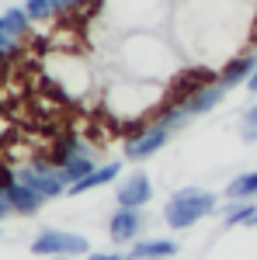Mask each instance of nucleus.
I'll use <instances>...</instances> for the list:
<instances>
[{"instance_id": "9b49d317", "label": "nucleus", "mask_w": 257, "mask_h": 260, "mask_svg": "<svg viewBox=\"0 0 257 260\" xmlns=\"http://www.w3.org/2000/svg\"><path fill=\"white\" fill-rule=\"evenodd\" d=\"M4 194H7V201H11L14 215H39L42 205H45V198H42L39 191H32V187H28V184H21V180H14Z\"/></svg>"}, {"instance_id": "9d476101", "label": "nucleus", "mask_w": 257, "mask_h": 260, "mask_svg": "<svg viewBox=\"0 0 257 260\" xmlns=\"http://www.w3.org/2000/svg\"><path fill=\"white\" fill-rule=\"evenodd\" d=\"M226 94H230V90H226L219 80H212V83H205V87H198L195 94H188V98H184V108H188L191 118H198V115H209Z\"/></svg>"}, {"instance_id": "393cba45", "label": "nucleus", "mask_w": 257, "mask_h": 260, "mask_svg": "<svg viewBox=\"0 0 257 260\" xmlns=\"http://www.w3.org/2000/svg\"><path fill=\"white\" fill-rule=\"evenodd\" d=\"M56 260H70V257H56Z\"/></svg>"}, {"instance_id": "4be33fe9", "label": "nucleus", "mask_w": 257, "mask_h": 260, "mask_svg": "<svg viewBox=\"0 0 257 260\" xmlns=\"http://www.w3.org/2000/svg\"><path fill=\"white\" fill-rule=\"evenodd\" d=\"M7 215H14V208H11V201H7V194L0 191V222L7 219Z\"/></svg>"}, {"instance_id": "f03ea898", "label": "nucleus", "mask_w": 257, "mask_h": 260, "mask_svg": "<svg viewBox=\"0 0 257 260\" xmlns=\"http://www.w3.org/2000/svg\"><path fill=\"white\" fill-rule=\"evenodd\" d=\"M18 180L21 184H28L32 191H39L45 201L60 198V194H66V177H63V170L56 167L52 160H28L18 167Z\"/></svg>"}, {"instance_id": "b1692460", "label": "nucleus", "mask_w": 257, "mask_h": 260, "mask_svg": "<svg viewBox=\"0 0 257 260\" xmlns=\"http://www.w3.org/2000/svg\"><path fill=\"white\" fill-rule=\"evenodd\" d=\"M250 49H257V21H254V31H250Z\"/></svg>"}, {"instance_id": "0eeeda50", "label": "nucleus", "mask_w": 257, "mask_h": 260, "mask_svg": "<svg viewBox=\"0 0 257 260\" xmlns=\"http://www.w3.org/2000/svg\"><path fill=\"white\" fill-rule=\"evenodd\" d=\"M257 70V49H250V52H240V56H233V59H226V66L219 70L216 80L226 87V90H233V87H247V80L254 77Z\"/></svg>"}, {"instance_id": "f257e3e1", "label": "nucleus", "mask_w": 257, "mask_h": 260, "mask_svg": "<svg viewBox=\"0 0 257 260\" xmlns=\"http://www.w3.org/2000/svg\"><path fill=\"white\" fill-rule=\"evenodd\" d=\"M216 208H219V194L198 187V184H188V187H178L167 198V205H163V222L181 233V229H191L198 219L212 215Z\"/></svg>"}, {"instance_id": "ddd939ff", "label": "nucleus", "mask_w": 257, "mask_h": 260, "mask_svg": "<svg viewBox=\"0 0 257 260\" xmlns=\"http://www.w3.org/2000/svg\"><path fill=\"white\" fill-rule=\"evenodd\" d=\"M257 198V170H243L226 184V201H254Z\"/></svg>"}, {"instance_id": "f8f14e48", "label": "nucleus", "mask_w": 257, "mask_h": 260, "mask_svg": "<svg viewBox=\"0 0 257 260\" xmlns=\"http://www.w3.org/2000/svg\"><path fill=\"white\" fill-rule=\"evenodd\" d=\"M178 253V243L174 240H142V243H132L129 250V260H170Z\"/></svg>"}, {"instance_id": "4468645a", "label": "nucleus", "mask_w": 257, "mask_h": 260, "mask_svg": "<svg viewBox=\"0 0 257 260\" xmlns=\"http://www.w3.org/2000/svg\"><path fill=\"white\" fill-rule=\"evenodd\" d=\"M4 21H7V24H11V31H14V35H18V39H28V35H32V24H35V21L28 18V11H24V4H14V7H4Z\"/></svg>"}, {"instance_id": "20e7f679", "label": "nucleus", "mask_w": 257, "mask_h": 260, "mask_svg": "<svg viewBox=\"0 0 257 260\" xmlns=\"http://www.w3.org/2000/svg\"><path fill=\"white\" fill-rule=\"evenodd\" d=\"M170 128L163 125V121H150V125H142L139 132H132L129 139H125V160H150V156H157L160 149L170 142Z\"/></svg>"}, {"instance_id": "423d86ee", "label": "nucleus", "mask_w": 257, "mask_h": 260, "mask_svg": "<svg viewBox=\"0 0 257 260\" xmlns=\"http://www.w3.org/2000/svg\"><path fill=\"white\" fill-rule=\"evenodd\" d=\"M146 215L142 208H115V215L108 219V236L111 243H136L142 236Z\"/></svg>"}, {"instance_id": "6ab92c4d", "label": "nucleus", "mask_w": 257, "mask_h": 260, "mask_svg": "<svg viewBox=\"0 0 257 260\" xmlns=\"http://www.w3.org/2000/svg\"><path fill=\"white\" fill-rule=\"evenodd\" d=\"M49 4H52V11H56V14H70V11L87 7V0H49Z\"/></svg>"}, {"instance_id": "dca6fc26", "label": "nucleus", "mask_w": 257, "mask_h": 260, "mask_svg": "<svg viewBox=\"0 0 257 260\" xmlns=\"http://www.w3.org/2000/svg\"><path fill=\"white\" fill-rule=\"evenodd\" d=\"M18 52H21V39L11 31V24L0 14V59H14Z\"/></svg>"}, {"instance_id": "aec40b11", "label": "nucleus", "mask_w": 257, "mask_h": 260, "mask_svg": "<svg viewBox=\"0 0 257 260\" xmlns=\"http://www.w3.org/2000/svg\"><path fill=\"white\" fill-rule=\"evenodd\" d=\"M14 180H18V167H11V163H0V191H7Z\"/></svg>"}, {"instance_id": "39448f33", "label": "nucleus", "mask_w": 257, "mask_h": 260, "mask_svg": "<svg viewBox=\"0 0 257 260\" xmlns=\"http://www.w3.org/2000/svg\"><path fill=\"white\" fill-rule=\"evenodd\" d=\"M150 201H153V180H150L146 170H132L119 184V191H115V205L119 208H146Z\"/></svg>"}, {"instance_id": "5701e85b", "label": "nucleus", "mask_w": 257, "mask_h": 260, "mask_svg": "<svg viewBox=\"0 0 257 260\" xmlns=\"http://www.w3.org/2000/svg\"><path fill=\"white\" fill-rule=\"evenodd\" d=\"M247 90H250V94H257V70H254V77L247 80Z\"/></svg>"}, {"instance_id": "7ed1b4c3", "label": "nucleus", "mask_w": 257, "mask_h": 260, "mask_svg": "<svg viewBox=\"0 0 257 260\" xmlns=\"http://www.w3.org/2000/svg\"><path fill=\"white\" fill-rule=\"evenodd\" d=\"M32 253L35 257H87L91 253V243L80 233L70 229H42L39 236L32 240Z\"/></svg>"}, {"instance_id": "1a4fd4ad", "label": "nucleus", "mask_w": 257, "mask_h": 260, "mask_svg": "<svg viewBox=\"0 0 257 260\" xmlns=\"http://www.w3.org/2000/svg\"><path fill=\"white\" fill-rule=\"evenodd\" d=\"M122 174V160H111V163H98L87 177L73 180L70 187H66V194L70 198H77V194H87V191H94V187H104V184H111V180Z\"/></svg>"}, {"instance_id": "2eb2a0df", "label": "nucleus", "mask_w": 257, "mask_h": 260, "mask_svg": "<svg viewBox=\"0 0 257 260\" xmlns=\"http://www.w3.org/2000/svg\"><path fill=\"white\" fill-rule=\"evenodd\" d=\"M254 212H257L254 201H230V208H226V215H222V225H226V229L247 225V222L254 219Z\"/></svg>"}, {"instance_id": "f3484780", "label": "nucleus", "mask_w": 257, "mask_h": 260, "mask_svg": "<svg viewBox=\"0 0 257 260\" xmlns=\"http://www.w3.org/2000/svg\"><path fill=\"white\" fill-rule=\"evenodd\" d=\"M24 11H28V18L35 21V24H45V21L56 18V11H52L49 0H24Z\"/></svg>"}, {"instance_id": "a211bd4d", "label": "nucleus", "mask_w": 257, "mask_h": 260, "mask_svg": "<svg viewBox=\"0 0 257 260\" xmlns=\"http://www.w3.org/2000/svg\"><path fill=\"white\" fill-rule=\"evenodd\" d=\"M240 139L243 142H257V104L240 115Z\"/></svg>"}, {"instance_id": "412c9836", "label": "nucleus", "mask_w": 257, "mask_h": 260, "mask_svg": "<svg viewBox=\"0 0 257 260\" xmlns=\"http://www.w3.org/2000/svg\"><path fill=\"white\" fill-rule=\"evenodd\" d=\"M83 260H129V257H122V253H115V250H111V253H87Z\"/></svg>"}, {"instance_id": "6e6552de", "label": "nucleus", "mask_w": 257, "mask_h": 260, "mask_svg": "<svg viewBox=\"0 0 257 260\" xmlns=\"http://www.w3.org/2000/svg\"><path fill=\"white\" fill-rule=\"evenodd\" d=\"M87 156H94V160H98L94 146H91L87 139H80V136H73V132L60 136L56 146H52V153H49V160L56 163V167H66V163H73V160H87Z\"/></svg>"}, {"instance_id": "a878e982", "label": "nucleus", "mask_w": 257, "mask_h": 260, "mask_svg": "<svg viewBox=\"0 0 257 260\" xmlns=\"http://www.w3.org/2000/svg\"><path fill=\"white\" fill-rule=\"evenodd\" d=\"M170 260H174V257H170Z\"/></svg>"}]
</instances>
